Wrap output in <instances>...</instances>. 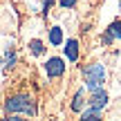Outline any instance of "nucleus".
Returning <instances> with one entry per match:
<instances>
[{
	"label": "nucleus",
	"mask_w": 121,
	"mask_h": 121,
	"mask_svg": "<svg viewBox=\"0 0 121 121\" xmlns=\"http://www.w3.org/2000/svg\"><path fill=\"white\" fill-rule=\"evenodd\" d=\"M4 110H7L9 114L34 117V114H36V101L31 99L27 92H18V94H11L7 101H4Z\"/></svg>",
	"instance_id": "obj_1"
},
{
	"label": "nucleus",
	"mask_w": 121,
	"mask_h": 121,
	"mask_svg": "<svg viewBox=\"0 0 121 121\" xmlns=\"http://www.w3.org/2000/svg\"><path fill=\"white\" fill-rule=\"evenodd\" d=\"M81 74H83V81H85V85H87V90H101V85H103V81H105V67L101 63H90V65H85V67L81 69Z\"/></svg>",
	"instance_id": "obj_2"
},
{
	"label": "nucleus",
	"mask_w": 121,
	"mask_h": 121,
	"mask_svg": "<svg viewBox=\"0 0 121 121\" xmlns=\"http://www.w3.org/2000/svg\"><path fill=\"white\" fill-rule=\"evenodd\" d=\"M45 74H47L49 78H58L65 74V60L60 56H52L47 58V63H45Z\"/></svg>",
	"instance_id": "obj_3"
},
{
	"label": "nucleus",
	"mask_w": 121,
	"mask_h": 121,
	"mask_svg": "<svg viewBox=\"0 0 121 121\" xmlns=\"http://www.w3.org/2000/svg\"><path fill=\"white\" fill-rule=\"evenodd\" d=\"M108 101H110V96H108V92L105 90H94L90 94V101H87V108H94V110H103L105 105H108Z\"/></svg>",
	"instance_id": "obj_4"
},
{
	"label": "nucleus",
	"mask_w": 121,
	"mask_h": 121,
	"mask_svg": "<svg viewBox=\"0 0 121 121\" xmlns=\"http://www.w3.org/2000/svg\"><path fill=\"white\" fill-rule=\"evenodd\" d=\"M65 58L67 60H78V40L76 38H69L65 40Z\"/></svg>",
	"instance_id": "obj_5"
},
{
	"label": "nucleus",
	"mask_w": 121,
	"mask_h": 121,
	"mask_svg": "<svg viewBox=\"0 0 121 121\" xmlns=\"http://www.w3.org/2000/svg\"><path fill=\"white\" fill-rule=\"evenodd\" d=\"M29 52L34 54V56H43L45 54V43L38 40V38H31L29 40Z\"/></svg>",
	"instance_id": "obj_6"
},
{
	"label": "nucleus",
	"mask_w": 121,
	"mask_h": 121,
	"mask_svg": "<svg viewBox=\"0 0 121 121\" xmlns=\"http://www.w3.org/2000/svg\"><path fill=\"white\" fill-rule=\"evenodd\" d=\"M83 103H85V94H83V90H76V94H74V99H72V110L74 112H81Z\"/></svg>",
	"instance_id": "obj_7"
},
{
	"label": "nucleus",
	"mask_w": 121,
	"mask_h": 121,
	"mask_svg": "<svg viewBox=\"0 0 121 121\" xmlns=\"http://www.w3.org/2000/svg\"><path fill=\"white\" fill-rule=\"evenodd\" d=\"M49 43L52 45H63V29L60 27H52L49 29Z\"/></svg>",
	"instance_id": "obj_8"
},
{
	"label": "nucleus",
	"mask_w": 121,
	"mask_h": 121,
	"mask_svg": "<svg viewBox=\"0 0 121 121\" xmlns=\"http://www.w3.org/2000/svg\"><path fill=\"white\" fill-rule=\"evenodd\" d=\"M81 121H101V110H94V108H87L85 112L81 114Z\"/></svg>",
	"instance_id": "obj_9"
},
{
	"label": "nucleus",
	"mask_w": 121,
	"mask_h": 121,
	"mask_svg": "<svg viewBox=\"0 0 121 121\" xmlns=\"http://www.w3.org/2000/svg\"><path fill=\"white\" fill-rule=\"evenodd\" d=\"M13 65H16V52H13V47H7L4 58H2V67H13Z\"/></svg>",
	"instance_id": "obj_10"
},
{
	"label": "nucleus",
	"mask_w": 121,
	"mask_h": 121,
	"mask_svg": "<svg viewBox=\"0 0 121 121\" xmlns=\"http://www.w3.org/2000/svg\"><path fill=\"white\" fill-rule=\"evenodd\" d=\"M105 31H108L112 38H121V20H114V22H112V25H110Z\"/></svg>",
	"instance_id": "obj_11"
},
{
	"label": "nucleus",
	"mask_w": 121,
	"mask_h": 121,
	"mask_svg": "<svg viewBox=\"0 0 121 121\" xmlns=\"http://www.w3.org/2000/svg\"><path fill=\"white\" fill-rule=\"evenodd\" d=\"M0 121H29V119L20 117V114H9V117H4V119H0Z\"/></svg>",
	"instance_id": "obj_12"
},
{
	"label": "nucleus",
	"mask_w": 121,
	"mask_h": 121,
	"mask_svg": "<svg viewBox=\"0 0 121 121\" xmlns=\"http://www.w3.org/2000/svg\"><path fill=\"white\" fill-rule=\"evenodd\" d=\"M101 40H103V43H105V45H112V43H114V38H112V36H110V34H108V31H105V34H103V36H101Z\"/></svg>",
	"instance_id": "obj_13"
},
{
	"label": "nucleus",
	"mask_w": 121,
	"mask_h": 121,
	"mask_svg": "<svg viewBox=\"0 0 121 121\" xmlns=\"http://www.w3.org/2000/svg\"><path fill=\"white\" fill-rule=\"evenodd\" d=\"M52 4H54V0H43V13H47L52 9Z\"/></svg>",
	"instance_id": "obj_14"
},
{
	"label": "nucleus",
	"mask_w": 121,
	"mask_h": 121,
	"mask_svg": "<svg viewBox=\"0 0 121 121\" xmlns=\"http://www.w3.org/2000/svg\"><path fill=\"white\" fill-rule=\"evenodd\" d=\"M58 4H60V7H74L76 0H58Z\"/></svg>",
	"instance_id": "obj_15"
},
{
	"label": "nucleus",
	"mask_w": 121,
	"mask_h": 121,
	"mask_svg": "<svg viewBox=\"0 0 121 121\" xmlns=\"http://www.w3.org/2000/svg\"><path fill=\"white\" fill-rule=\"evenodd\" d=\"M0 69H2V58H0Z\"/></svg>",
	"instance_id": "obj_16"
},
{
	"label": "nucleus",
	"mask_w": 121,
	"mask_h": 121,
	"mask_svg": "<svg viewBox=\"0 0 121 121\" xmlns=\"http://www.w3.org/2000/svg\"><path fill=\"white\" fill-rule=\"evenodd\" d=\"M119 4H121V2H119Z\"/></svg>",
	"instance_id": "obj_17"
}]
</instances>
